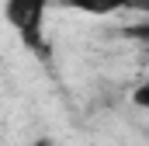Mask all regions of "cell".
<instances>
[{"label":"cell","instance_id":"obj_1","mask_svg":"<svg viewBox=\"0 0 149 146\" xmlns=\"http://www.w3.org/2000/svg\"><path fill=\"white\" fill-rule=\"evenodd\" d=\"M45 11H49V0H7V4H3L7 25L24 38V45L35 49L38 56H45V38H42Z\"/></svg>","mask_w":149,"mask_h":146},{"label":"cell","instance_id":"obj_2","mask_svg":"<svg viewBox=\"0 0 149 146\" xmlns=\"http://www.w3.org/2000/svg\"><path fill=\"white\" fill-rule=\"evenodd\" d=\"M70 11L80 14H94V18H111L121 11H135V7H146V0H63Z\"/></svg>","mask_w":149,"mask_h":146},{"label":"cell","instance_id":"obj_3","mask_svg":"<svg viewBox=\"0 0 149 146\" xmlns=\"http://www.w3.org/2000/svg\"><path fill=\"white\" fill-rule=\"evenodd\" d=\"M132 105H135V108H146V111H149V80H142V84L132 91Z\"/></svg>","mask_w":149,"mask_h":146},{"label":"cell","instance_id":"obj_4","mask_svg":"<svg viewBox=\"0 0 149 146\" xmlns=\"http://www.w3.org/2000/svg\"><path fill=\"white\" fill-rule=\"evenodd\" d=\"M31 146H56V143H52L49 136H42V139H35V143H31Z\"/></svg>","mask_w":149,"mask_h":146}]
</instances>
